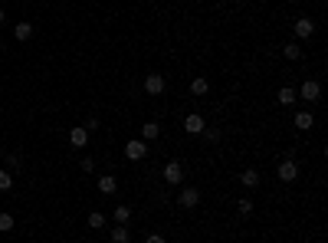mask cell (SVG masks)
<instances>
[{"label":"cell","instance_id":"6da1fadb","mask_svg":"<svg viewBox=\"0 0 328 243\" xmlns=\"http://www.w3.org/2000/svg\"><path fill=\"white\" fill-rule=\"evenodd\" d=\"M145 155H148V141H141V138L125 141V158L128 161H141Z\"/></svg>","mask_w":328,"mask_h":243},{"label":"cell","instance_id":"7a4b0ae2","mask_svg":"<svg viewBox=\"0 0 328 243\" xmlns=\"http://www.w3.org/2000/svg\"><path fill=\"white\" fill-rule=\"evenodd\" d=\"M296 95H299V99H305V102H319V99H322V86L315 82V79H305L302 89H299Z\"/></svg>","mask_w":328,"mask_h":243},{"label":"cell","instance_id":"3957f363","mask_svg":"<svg viewBox=\"0 0 328 243\" xmlns=\"http://www.w3.org/2000/svg\"><path fill=\"white\" fill-rule=\"evenodd\" d=\"M180 181H184L180 161H167V165H164V184H180Z\"/></svg>","mask_w":328,"mask_h":243},{"label":"cell","instance_id":"277c9868","mask_svg":"<svg viewBox=\"0 0 328 243\" xmlns=\"http://www.w3.org/2000/svg\"><path fill=\"white\" fill-rule=\"evenodd\" d=\"M177 204L184 207V211H190V207H197V204H200V191H197V188H184V191L177 194Z\"/></svg>","mask_w":328,"mask_h":243},{"label":"cell","instance_id":"5b68a950","mask_svg":"<svg viewBox=\"0 0 328 243\" xmlns=\"http://www.w3.org/2000/svg\"><path fill=\"white\" fill-rule=\"evenodd\" d=\"M203 128H207V122H203L200 112H190V115L184 118V132H187V135H200Z\"/></svg>","mask_w":328,"mask_h":243},{"label":"cell","instance_id":"8992f818","mask_svg":"<svg viewBox=\"0 0 328 243\" xmlns=\"http://www.w3.org/2000/svg\"><path fill=\"white\" fill-rule=\"evenodd\" d=\"M164 86H167V82H164L161 72H151V76L145 79V92H148V95H161V92H164Z\"/></svg>","mask_w":328,"mask_h":243},{"label":"cell","instance_id":"52a82bcc","mask_svg":"<svg viewBox=\"0 0 328 243\" xmlns=\"http://www.w3.org/2000/svg\"><path fill=\"white\" fill-rule=\"evenodd\" d=\"M296 178H299V165H296V161H292V158L279 161V181H286V184H289V181H296Z\"/></svg>","mask_w":328,"mask_h":243},{"label":"cell","instance_id":"ba28073f","mask_svg":"<svg viewBox=\"0 0 328 243\" xmlns=\"http://www.w3.org/2000/svg\"><path fill=\"white\" fill-rule=\"evenodd\" d=\"M292 125H296L299 132H309V128L315 125V115H312L309 109H305V112H296V118H292Z\"/></svg>","mask_w":328,"mask_h":243},{"label":"cell","instance_id":"9c48e42d","mask_svg":"<svg viewBox=\"0 0 328 243\" xmlns=\"http://www.w3.org/2000/svg\"><path fill=\"white\" fill-rule=\"evenodd\" d=\"M312 33H315V23L309 20V16H299V20H296V36L299 39H309Z\"/></svg>","mask_w":328,"mask_h":243},{"label":"cell","instance_id":"30bf717a","mask_svg":"<svg viewBox=\"0 0 328 243\" xmlns=\"http://www.w3.org/2000/svg\"><path fill=\"white\" fill-rule=\"evenodd\" d=\"M99 191H102V194H115V191H118V181L112 178V174H99Z\"/></svg>","mask_w":328,"mask_h":243},{"label":"cell","instance_id":"8fae6325","mask_svg":"<svg viewBox=\"0 0 328 243\" xmlns=\"http://www.w3.org/2000/svg\"><path fill=\"white\" fill-rule=\"evenodd\" d=\"M158 135H161V125H158V122H145V125H141V141H155Z\"/></svg>","mask_w":328,"mask_h":243},{"label":"cell","instance_id":"7c38bea8","mask_svg":"<svg viewBox=\"0 0 328 243\" xmlns=\"http://www.w3.org/2000/svg\"><path fill=\"white\" fill-rule=\"evenodd\" d=\"M69 141L76 145V148H86V145H89V132H86V128H72V132H69Z\"/></svg>","mask_w":328,"mask_h":243},{"label":"cell","instance_id":"4fadbf2b","mask_svg":"<svg viewBox=\"0 0 328 243\" xmlns=\"http://www.w3.org/2000/svg\"><path fill=\"white\" fill-rule=\"evenodd\" d=\"M112 243H128V240H132V234H128V227H125V224H118V227H112Z\"/></svg>","mask_w":328,"mask_h":243},{"label":"cell","instance_id":"5bb4252c","mask_svg":"<svg viewBox=\"0 0 328 243\" xmlns=\"http://www.w3.org/2000/svg\"><path fill=\"white\" fill-rule=\"evenodd\" d=\"M13 36L20 39V43H26V39L33 36V23H26V20H23V23H16L13 26Z\"/></svg>","mask_w":328,"mask_h":243},{"label":"cell","instance_id":"9a60e30c","mask_svg":"<svg viewBox=\"0 0 328 243\" xmlns=\"http://www.w3.org/2000/svg\"><path fill=\"white\" fill-rule=\"evenodd\" d=\"M299 95H296V89H289V86H282L279 89V105H286V109H289L292 102H296Z\"/></svg>","mask_w":328,"mask_h":243},{"label":"cell","instance_id":"2e32d148","mask_svg":"<svg viewBox=\"0 0 328 243\" xmlns=\"http://www.w3.org/2000/svg\"><path fill=\"white\" fill-rule=\"evenodd\" d=\"M282 56H286L289 63H296L299 56H302V46H299V43H286V46H282Z\"/></svg>","mask_w":328,"mask_h":243},{"label":"cell","instance_id":"e0dca14e","mask_svg":"<svg viewBox=\"0 0 328 243\" xmlns=\"http://www.w3.org/2000/svg\"><path fill=\"white\" fill-rule=\"evenodd\" d=\"M190 92H194V95H207V92H210V82H207V79H194V82H190Z\"/></svg>","mask_w":328,"mask_h":243},{"label":"cell","instance_id":"ac0fdd59","mask_svg":"<svg viewBox=\"0 0 328 243\" xmlns=\"http://www.w3.org/2000/svg\"><path fill=\"white\" fill-rule=\"evenodd\" d=\"M112 217H115V224H128V217H132V207L118 204V207H115V214H112Z\"/></svg>","mask_w":328,"mask_h":243},{"label":"cell","instance_id":"d6986e66","mask_svg":"<svg viewBox=\"0 0 328 243\" xmlns=\"http://www.w3.org/2000/svg\"><path fill=\"white\" fill-rule=\"evenodd\" d=\"M240 181H243V188H256V184H259V174L256 171H243Z\"/></svg>","mask_w":328,"mask_h":243},{"label":"cell","instance_id":"ffe728a7","mask_svg":"<svg viewBox=\"0 0 328 243\" xmlns=\"http://www.w3.org/2000/svg\"><path fill=\"white\" fill-rule=\"evenodd\" d=\"M10 230H13V214H0V234H10Z\"/></svg>","mask_w":328,"mask_h":243},{"label":"cell","instance_id":"44dd1931","mask_svg":"<svg viewBox=\"0 0 328 243\" xmlns=\"http://www.w3.org/2000/svg\"><path fill=\"white\" fill-rule=\"evenodd\" d=\"M236 211H240L243 217H250V214H253V201H250V197H240V201H236Z\"/></svg>","mask_w":328,"mask_h":243},{"label":"cell","instance_id":"7402d4cb","mask_svg":"<svg viewBox=\"0 0 328 243\" xmlns=\"http://www.w3.org/2000/svg\"><path fill=\"white\" fill-rule=\"evenodd\" d=\"M89 227H95V230H99V227H105V214L92 211V214H89Z\"/></svg>","mask_w":328,"mask_h":243},{"label":"cell","instance_id":"603a6c76","mask_svg":"<svg viewBox=\"0 0 328 243\" xmlns=\"http://www.w3.org/2000/svg\"><path fill=\"white\" fill-rule=\"evenodd\" d=\"M13 188V174L10 171H0V191H10Z\"/></svg>","mask_w":328,"mask_h":243},{"label":"cell","instance_id":"cb8c5ba5","mask_svg":"<svg viewBox=\"0 0 328 243\" xmlns=\"http://www.w3.org/2000/svg\"><path fill=\"white\" fill-rule=\"evenodd\" d=\"M79 168H82V171H95V161H92V158H82V161H79Z\"/></svg>","mask_w":328,"mask_h":243},{"label":"cell","instance_id":"d4e9b609","mask_svg":"<svg viewBox=\"0 0 328 243\" xmlns=\"http://www.w3.org/2000/svg\"><path fill=\"white\" fill-rule=\"evenodd\" d=\"M82 128H86V132H99V118H89Z\"/></svg>","mask_w":328,"mask_h":243},{"label":"cell","instance_id":"484cf974","mask_svg":"<svg viewBox=\"0 0 328 243\" xmlns=\"http://www.w3.org/2000/svg\"><path fill=\"white\" fill-rule=\"evenodd\" d=\"M7 165L10 168H20V155H7Z\"/></svg>","mask_w":328,"mask_h":243},{"label":"cell","instance_id":"4316f807","mask_svg":"<svg viewBox=\"0 0 328 243\" xmlns=\"http://www.w3.org/2000/svg\"><path fill=\"white\" fill-rule=\"evenodd\" d=\"M207 141H220V132H217V128H207Z\"/></svg>","mask_w":328,"mask_h":243},{"label":"cell","instance_id":"83f0119b","mask_svg":"<svg viewBox=\"0 0 328 243\" xmlns=\"http://www.w3.org/2000/svg\"><path fill=\"white\" fill-rule=\"evenodd\" d=\"M145 243H164V237L161 234H148V240H145Z\"/></svg>","mask_w":328,"mask_h":243},{"label":"cell","instance_id":"f1b7e54d","mask_svg":"<svg viewBox=\"0 0 328 243\" xmlns=\"http://www.w3.org/2000/svg\"><path fill=\"white\" fill-rule=\"evenodd\" d=\"M3 20H7V16H3V7H0V23H3Z\"/></svg>","mask_w":328,"mask_h":243},{"label":"cell","instance_id":"f546056e","mask_svg":"<svg viewBox=\"0 0 328 243\" xmlns=\"http://www.w3.org/2000/svg\"><path fill=\"white\" fill-rule=\"evenodd\" d=\"M0 49H3V39H0Z\"/></svg>","mask_w":328,"mask_h":243},{"label":"cell","instance_id":"4dcf8cb0","mask_svg":"<svg viewBox=\"0 0 328 243\" xmlns=\"http://www.w3.org/2000/svg\"><path fill=\"white\" fill-rule=\"evenodd\" d=\"M0 158H3V148H0Z\"/></svg>","mask_w":328,"mask_h":243}]
</instances>
